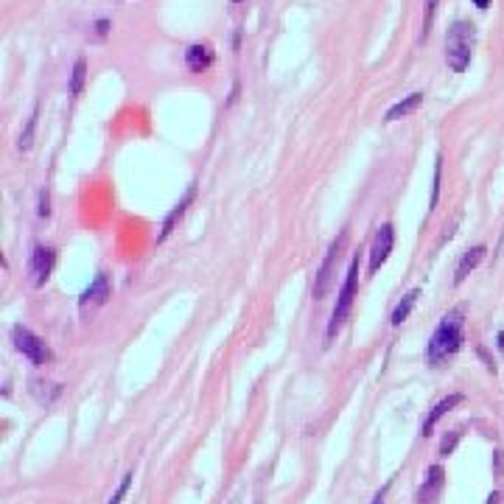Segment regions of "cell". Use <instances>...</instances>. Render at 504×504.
Instances as JSON below:
<instances>
[{"instance_id": "28", "label": "cell", "mask_w": 504, "mask_h": 504, "mask_svg": "<svg viewBox=\"0 0 504 504\" xmlns=\"http://www.w3.org/2000/svg\"><path fill=\"white\" fill-rule=\"evenodd\" d=\"M373 504H384V499H381V496H376V499H373Z\"/></svg>"}, {"instance_id": "9", "label": "cell", "mask_w": 504, "mask_h": 504, "mask_svg": "<svg viewBox=\"0 0 504 504\" xmlns=\"http://www.w3.org/2000/svg\"><path fill=\"white\" fill-rule=\"evenodd\" d=\"M213 48L208 45V42H197V45H191L188 51H185V65L194 70V73H205L211 65H213Z\"/></svg>"}, {"instance_id": "24", "label": "cell", "mask_w": 504, "mask_h": 504, "mask_svg": "<svg viewBox=\"0 0 504 504\" xmlns=\"http://www.w3.org/2000/svg\"><path fill=\"white\" fill-rule=\"evenodd\" d=\"M504 471V451H496V477H502Z\"/></svg>"}, {"instance_id": "29", "label": "cell", "mask_w": 504, "mask_h": 504, "mask_svg": "<svg viewBox=\"0 0 504 504\" xmlns=\"http://www.w3.org/2000/svg\"><path fill=\"white\" fill-rule=\"evenodd\" d=\"M233 3H244V0H233Z\"/></svg>"}, {"instance_id": "23", "label": "cell", "mask_w": 504, "mask_h": 504, "mask_svg": "<svg viewBox=\"0 0 504 504\" xmlns=\"http://www.w3.org/2000/svg\"><path fill=\"white\" fill-rule=\"evenodd\" d=\"M457 437H460V432H454V435H451V440H449V437L443 440V449H440V454H443V457H449V454H451V449H454Z\"/></svg>"}, {"instance_id": "25", "label": "cell", "mask_w": 504, "mask_h": 504, "mask_svg": "<svg viewBox=\"0 0 504 504\" xmlns=\"http://www.w3.org/2000/svg\"><path fill=\"white\" fill-rule=\"evenodd\" d=\"M471 3H474L477 8H488V6H491V0H471Z\"/></svg>"}, {"instance_id": "12", "label": "cell", "mask_w": 504, "mask_h": 504, "mask_svg": "<svg viewBox=\"0 0 504 504\" xmlns=\"http://www.w3.org/2000/svg\"><path fill=\"white\" fill-rule=\"evenodd\" d=\"M423 104V93H409L406 98H401L398 104H392L390 110H387V115H384V121H401V118H406V115H412L418 107Z\"/></svg>"}, {"instance_id": "6", "label": "cell", "mask_w": 504, "mask_h": 504, "mask_svg": "<svg viewBox=\"0 0 504 504\" xmlns=\"http://www.w3.org/2000/svg\"><path fill=\"white\" fill-rule=\"evenodd\" d=\"M53 263H56V252L45 244H37L31 250V260H28V272H31V280L34 286H45V280L51 277L53 272Z\"/></svg>"}, {"instance_id": "2", "label": "cell", "mask_w": 504, "mask_h": 504, "mask_svg": "<svg viewBox=\"0 0 504 504\" xmlns=\"http://www.w3.org/2000/svg\"><path fill=\"white\" fill-rule=\"evenodd\" d=\"M477 48V25L468 20H457L446 34V62L454 73H465Z\"/></svg>"}, {"instance_id": "16", "label": "cell", "mask_w": 504, "mask_h": 504, "mask_svg": "<svg viewBox=\"0 0 504 504\" xmlns=\"http://www.w3.org/2000/svg\"><path fill=\"white\" fill-rule=\"evenodd\" d=\"M84 79H87V59L81 56V59H76L73 73H70V93L73 95H79L84 90Z\"/></svg>"}, {"instance_id": "11", "label": "cell", "mask_w": 504, "mask_h": 504, "mask_svg": "<svg viewBox=\"0 0 504 504\" xmlns=\"http://www.w3.org/2000/svg\"><path fill=\"white\" fill-rule=\"evenodd\" d=\"M485 252L488 250L479 244V247H471V250L460 258V263H457V274H454V283H457V286H460V283H463V280H465V277L485 260Z\"/></svg>"}, {"instance_id": "1", "label": "cell", "mask_w": 504, "mask_h": 504, "mask_svg": "<svg viewBox=\"0 0 504 504\" xmlns=\"http://www.w3.org/2000/svg\"><path fill=\"white\" fill-rule=\"evenodd\" d=\"M463 325H465L463 308H451L440 319V325L435 328V333H432V339L426 345V364L429 367L437 370V367H443L449 359H454L460 353V347H463Z\"/></svg>"}, {"instance_id": "3", "label": "cell", "mask_w": 504, "mask_h": 504, "mask_svg": "<svg viewBox=\"0 0 504 504\" xmlns=\"http://www.w3.org/2000/svg\"><path fill=\"white\" fill-rule=\"evenodd\" d=\"M356 283H359V255H353V260L347 266V274H345V283L339 289V297H336V305H333V314H331V322H328V339H333L339 333V328L345 325V319L350 317V308H353V300H356Z\"/></svg>"}, {"instance_id": "13", "label": "cell", "mask_w": 504, "mask_h": 504, "mask_svg": "<svg viewBox=\"0 0 504 504\" xmlns=\"http://www.w3.org/2000/svg\"><path fill=\"white\" fill-rule=\"evenodd\" d=\"M107 297H110V277H107V274H98V277L84 289V294H81V305H87V303L101 305Z\"/></svg>"}, {"instance_id": "27", "label": "cell", "mask_w": 504, "mask_h": 504, "mask_svg": "<svg viewBox=\"0 0 504 504\" xmlns=\"http://www.w3.org/2000/svg\"><path fill=\"white\" fill-rule=\"evenodd\" d=\"M496 339H499V350L504 353V331H499V336H496Z\"/></svg>"}, {"instance_id": "14", "label": "cell", "mask_w": 504, "mask_h": 504, "mask_svg": "<svg viewBox=\"0 0 504 504\" xmlns=\"http://www.w3.org/2000/svg\"><path fill=\"white\" fill-rule=\"evenodd\" d=\"M418 297H420V289H412V291H406V294H404V300L395 305V311H392V325H395V328H398V325H404V319L412 314V308H415Z\"/></svg>"}, {"instance_id": "18", "label": "cell", "mask_w": 504, "mask_h": 504, "mask_svg": "<svg viewBox=\"0 0 504 504\" xmlns=\"http://www.w3.org/2000/svg\"><path fill=\"white\" fill-rule=\"evenodd\" d=\"M437 6H440V0H426V8H423V37H429V31H432Z\"/></svg>"}, {"instance_id": "7", "label": "cell", "mask_w": 504, "mask_h": 504, "mask_svg": "<svg viewBox=\"0 0 504 504\" xmlns=\"http://www.w3.org/2000/svg\"><path fill=\"white\" fill-rule=\"evenodd\" d=\"M392 244H395V227L392 225H381V230L376 233L373 250H370V274H376L387 263V258L392 252Z\"/></svg>"}, {"instance_id": "19", "label": "cell", "mask_w": 504, "mask_h": 504, "mask_svg": "<svg viewBox=\"0 0 504 504\" xmlns=\"http://www.w3.org/2000/svg\"><path fill=\"white\" fill-rule=\"evenodd\" d=\"M440 485H443V468H440V465H435V468L429 471V485L423 488V496H432Z\"/></svg>"}, {"instance_id": "21", "label": "cell", "mask_w": 504, "mask_h": 504, "mask_svg": "<svg viewBox=\"0 0 504 504\" xmlns=\"http://www.w3.org/2000/svg\"><path fill=\"white\" fill-rule=\"evenodd\" d=\"M37 213H39L42 219H48V216H51V208H48V191H42V194H39V211H37Z\"/></svg>"}, {"instance_id": "22", "label": "cell", "mask_w": 504, "mask_h": 504, "mask_svg": "<svg viewBox=\"0 0 504 504\" xmlns=\"http://www.w3.org/2000/svg\"><path fill=\"white\" fill-rule=\"evenodd\" d=\"M110 28H112V22H110V20H98V22H95V37H101V39H104V37L110 34Z\"/></svg>"}, {"instance_id": "5", "label": "cell", "mask_w": 504, "mask_h": 504, "mask_svg": "<svg viewBox=\"0 0 504 504\" xmlns=\"http://www.w3.org/2000/svg\"><path fill=\"white\" fill-rule=\"evenodd\" d=\"M11 342H14V347H17L31 364L42 367V364L51 362V350H48V345H45L34 331H28V328L14 325V328H11Z\"/></svg>"}, {"instance_id": "15", "label": "cell", "mask_w": 504, "mask_h": 504, "mask_svg": "<svg viewBox=\"0 0 504 504\" xmlns=\"http://www.w3.org/2000/svg\"><path fill=\"white\" fill-rule=\"evenodd\" d=\"M37 118H39V107H34V112H31V118H28L25 129H22V132H20V138H17V149H20V152H28V149L34 146V129H37Z\"/></svg>"}, {"instance_id": "10", "label": "cell", "mask_w": 504, "mask_h": 504, "mask_svg": "<svg viewBox=\"0 0 504 504\" xmlns=\"http://www.w3.org/2000/svg\"><path fill=\"white\" fill-rule=\"evenodd\" d=\"M457 404H463V395H460V392H454V395L443 398V401H440V404H437V406H435V409L429 412V418L423 420V437H429V435L435 432L437 420H440V418H446V415H449V412H451V409H454Z\"/></svg>"}, {"instance_id": "4", "label": "cell", "mask_w": 504, "mask_h": 504, "mask_svg": "<svg viewBox=\"0 0 504 504\" xmlns=\"http://www.w3.org/2000/svg\"><path fill=\"white\" fill-rule=\"evenodd\" d=\"M347 244V233H339L336 241L328 247L322 263H319V272L314 277V300H325V294L333 289L336 283V266H339V258H342V250Z\"/></svg>"}, {"instance_id": "20", "label": "cell", "mask_w": 504, "mask_h": 504, "mask_svg": "<svg viewBox=\"0 0 504 504\" xmlns=\"http://www.w3.org/2000/svg\"><path fill=\"white\" fill-rule=\"evenodd\" d=\"M132 479H135V474L129 471V474H126V477L121 479V485H118V491L112 493V499H110V502H107V504H121V502H124V496H126V493H129V488H132Z\"/></svg>"}, {"instance_id": "26", "label": "cell", "mask_w": 504, "mask_h": 504, "mask_svg": "<svg viewBox=\"0 0 504 504\" xmlns=\"http://www.w3.org/2000/svg\"><path fill=\"white\" fill-rule=\"evenodd\" d=\"M499 499H502L499 493H491V496H488V504H499Z\"/></svg>"}, {"instance_id": "17", "label": "cell", "mask_w": 504, "mask_h": 504, "mask_svg": "<svg viewBox=\"0 0 504 504\" xmlns=\"http://www.w3.org/2000/svg\"><path fill=\"white\" fill-rule=\"evenodd\" d=\"M440 183H443V157H437V166H435V185H432V211L437 208V199H440Z\"/></svg>"}, {"instance_id": "8", "label": "cell", "mask_w": 504, "mask_h": 504, "mask_svg": "<svg viewBox=\"0 0 504 504\" xmlns=\"http://www.w3.org/2000/svg\"><path fill=\"white\" fill-rule=\"evenodd\" d=\"M194 197H197V185H191V188L185 191V197H183V199H180V202H177V205L171 208V213H168V216L163 219V227H160V236H157V244H163V241H166V239L171 236V230H174V225H177V222L183 219V213L188 211V205L194 202Z\"/></svg>"}]
</instances>
